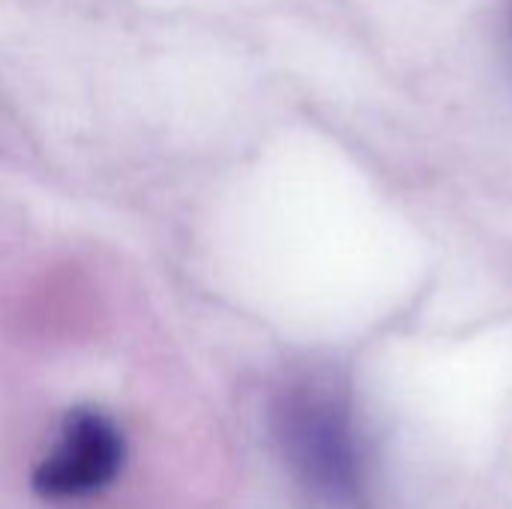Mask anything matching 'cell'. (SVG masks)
Masks as SVG:
<instances>
[{
  "instance_id": "obj_1",
  "label": "cell",
  "mask_w": 512,
  "mask_h": 509,
  "mask_svg": "<svg viewBox=\"0 0 512 509\" xmlns=\"http://www.w3.org/2000/svg\"><path fill=\"white\" fill-rule=\"evenodd\" d=\"M276 435L306 486L345 504L363 498L360 450L339 390L321 381L288 387L276 402Z\"/></svg>"
},
{
  "instance_id": "obj_2",
  "label": "cell",
  "mask_w": 512,
  "mask_h": 509,
  "mask_svg": "<svg viewBox=\"0 0 512 509\" xmlns=\"http://www.w3.org/2000/svg\"><path fill=\"white\" fill-rule=\"evenodd\" d=\"M126 462L120 426L96 408H72L42 462L33 471V489L45 501H81L117 480Z\"/></svg>"
}]
</instances>
